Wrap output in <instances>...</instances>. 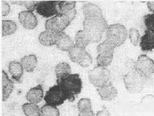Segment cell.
<instances>
[{
  "label": "cell",
  "mask_w": 154,
  "mask_h": 116,
  "mask_svg": "<svg viewBox=\"0 0 154 116\" xmlns=\"http://www.w3.org/2000/svg\"><path fill=\"white\" fill-rule=\"evenodd\" d=\"M86 52L87 51L84 48L75 44L69 51V56L72 62L79 63Z\"/></svg>",
  "instance_id": "obj_19"
},
{
  "label": "cell",
  "mask_w": 154,
  "mask_h": 116,
  "mask_svg": "<svg viewBox=\"0 0 154 116\" xmlns=\"http://www.w3.org/2000/svg\"><path fill=\"white\" fill-rule=\"evenodd\" d=\"M59 1L39 2L36 8L37 13L44 18H51L59 14L58 5Z\"/></svg>",
  "instance_id": "obj_9"
},
{
  "label": "cell",
  "mask_w": 154,
  "mask_h": 116,
  "mask_svg": "<svg viewBox=\"0 0 154 116\" xmlns=\"http://www.w3.org/2000/svg\"><path fill=\"white\" fill-rule=\"evenodd\" d=\"M97 91L101 99L105 101H111L118 95V90L110 82L101 88H97Z\"/></svg>",
  "instance_id": "obj_11"
},
{
  "label": "cell",
  "mask_w": 154,
  "mask_h": 116,
  "mask_svg": "<svg viewBox=\"0 0 154 116\" xmlns=\"http://www.w3.org/2000/svg\"><path fill=\"white\" fill-rule=\"evenodd\" d=\"M115 47L106 40L100 43L97 47L99 55L106 56H113Z\"/></svg>",
  "instance_id": "obj_20"
},
{
  "label": "cell",
  "mask_w": 154,
  "mask_h": 116,
  "mask_svg": "<svg viewBox=\"0 0 154 116\" xmlns=\"http://www.w3.org/2000/svg\"><path fill=\"white\" fill-rule=\"evenodd\" d=\"M134 69L148 78L154 74V61L147 55H140L135 62Z\"/></svg>",
  "instance_id": "obj_8"
},
{
  "label": "cell",
  "mask_w": 154,
  "mask_h": 116,
  "mask_svg": "<svg viewBox=\"0 0 154 116\" xmlns=\"http://www.w3.org/2000/svg\"><path fill=\"white\" fill-rule=\"evenodd\" d=\"M140 46L143 51L147 52L154 50V31H146L140 39Z\"/></svg>",
  "instance_id": "obj_12"
},
{
  "label": "cell",
  "mask_w": 154,
  "mask_h": 116,
  "mask_svg": "<svg viewBox=\"0 0 154 116\" xmlns=\"http://www.w3.org/2000/svg\"><path fill=\"white\" fill-rule=\"evenodd\" d=\"M10 6L9 4L4 1L2 2V16H7L9 12H10Z\"/></svg>",
  "instance_id": "obj_33"
},
{
  "label": "cell",
  "mask_w": 154,
  "mask_h": 116,
  "mask_svg": "<svg viewBox=\"0 0 154 116\" xmlns=\"http://www.w3.org/2000/svg\"><path fill=\"white\" fill-rule=\"evenodd\" d=\"M44 97V90L41 85H38L31 88L26 94V99L29 102L38 104L39 103Z\"/></svg>",
  "instance_id": "obj_15"
},
{
  "label": "cell",
  "mask_w": 154,
  "mask_h": 116,
  "mask_svg": "<svg viewBox=\"0 0 154 116\" xmlns=\"http://www.w3.org/2000/svg\"><path fill=\"white\" fill-rule=\"evenodd\" d=\"M112 59L113 56H106L98 54L96 57V62L98 66L106 67L111 64Z\"/></svg>",
  "instance_id": "obj_30"
},
{
  "label": "cell",
  "mask_w": 154,
  "mask_h": 116,
  "mask_svg": "<svg viewBox=\"0 0 154 116\" xmlns=\"http://www.w3.org/2000/svg\"><path fill=\"white\" fill-rule=\"evenodd\" d=\"M59 33H55L51 31L45 30L38 36L40 43L45 46H51L56 44Z\"/></svg>",
  "instance_id": "obj_14"
},
{
  "label": "cell",
  "mask_w": 154,
  "mask_h": 116,
  "mask_svg": "<svg viewBox=\"0 0 154 116\" xmlns=\"http://www.w3.org/2000/svg\"><path fill=\"white\" fill-rule=\"evenodd\" d=\"M70 23H71L64 14H60L55 15L47 20L45 24V30L55 33H61L63 32Z\"/></svg>",
  "instance_id": "obj_7"
},
{
  "label": "cell",
  "mask_w": 154,
  "mask_h": 116,
  "mask_svg": "<svg viewBox=\"0 0 154 116\" xmlns=\"http://www.w3.org/2000/svg\"><path fill=\"white\" fill-rule=\"evenodd\" d=\"M128 36V32L124 26L114 24L108 26L106 30V40L115 48L121 46Z\"/></svg>",
  "instance_id": "obj_4"
},
{
  "label": "cell",
  "mask_w": 154,
  "mask_h": 116,
  "mask_svg": "<svg viewBox=\"0 0 154 116\" xmlns=\"http://www.w3.org/2000/svg\"><path fill=\"white\" fill-rule=\"evenodd\" d=\"M44 100L46 104L57 107L63 104L66 100H68V96L61 87L57 84L46 92Z\"/></svg>",
  "instance_id": "obj_6"
},
{
  "label": "cell",
  "mask_w": 154,
  "mask_h": 116,
  "mask_svg": "<svg viewBox=\"0 0 154 116\" xmlns=\"http://www.w3.org/2000/svg\"><path fill=\"white\" fill-rule=\"evenodd\" d=\"M72 69L70 66L66 63L63 62L58 64L55 67V74L57 79L71 74Z\"/></svg>",
  "instance_id": "obj_22"
},
{
  "label": "cell",
  "mask_w": 154,
  "mask_h": 116,
  "mask_svg": "<svg viewBox=\"0 0 154 116\" xmlns=\"http://www.w3.org/2000/svg\"><path fill=\"white\" fill-rule=\"evenodd\" d=\"M76 2L75 1H62L58 5V9L60 14H65L75 8Z\"/></svg>",
  "instance_id": "obj_25"
},
{
  "label": "cell",
  "mask_w": 154,
  "mask_h": 116,
  "mask_svg": "<svg viewBox=\"0 0 154 116\" xmlns=\"http://www.w3.org/2000/svg\"><path fill=\"white\" fill-rule=\"evenodd\" d=\"M147 6L149 10L154 14V2L152 1L147 2Z\"/></svg>",
  "instance_id": "obj_37"
},
{
  "label": "cell",
  "mask_w": 154,
  "mask_h": 116,
  "mask_svg": "<svg viewBox=\"0 0 154 116\" xmlns=\"http://www.w3.org/2000/svg\"><path fill=\"white\" fill-rule=\"evenodd\" d=\"M128 36L131 43L135 46L139 44L140 40V34L139 31L136 28H131L129 30Z\"/></svg>",
  "instance_id": "obj_27"
},
{
  "label": "cell",
  "mask_w": 154,
  "mask_h": 116,
  "mask_svg": "<svg viewBox=\"0 0 154 116\" xmlns=\"http://www.w3.org/2000/svg\"><path fill=\"white\" fill-rule=\"evenodd\" d=\"M39 2L40 1H14L13 3L23 5L28 9V11L32 12L36 9L37 6Z\"/></svg>",
  "instance_id": "obj_28"
},
{
  "label": "cell",
  "mask_w": 154,
  "mask_h": 116,
  "mask_svg": "<svg viewBox=\"0 0 154 116\" xmlns=\"http://www.w3.org/2000/svg\"><path fill=\"white\" fill-rule=\"evenodd\" d=\"M8 69L13 78L17 82H20L24 72V69L21 64L16 61H11L9 64Z\"/></svg>",
  "instance_id": "obj_18"
},
{
  "label": "cell",
  "mask_w": 154,
  "mask_h": 116,
  "mask_svg": "<svg viewBox=\"0 0 154 116\" xmlns=\"http://www.w3.org/2000/svg\"><path fill=\"white\" fill-rule=\"evenodd\" d=\"M147 77L135 69L129 70L124 76V85L127 91L131 94L140 92L146 85Z\"/></svg>",
  "instance_id": "obj_3"
},
{
  "label": "cell",
  "mask_w": 154,
  "mask_h": 116,
  "mask_svg": "<svg viewBox=\"0 0 154 116\" xmlns=\"http://www.w3.org/2000/svg\"><path fill=\"white\" fill-rule=\"evenodd\" d=\"M91 44V42L83 30L79 31L75 35V44L78 45L84 49L86 46Z\"/></svg>",
  "instance_id": "obj_24"
},
{
  "label": "cell",
  "mask_w": 154,
  "mask_h": 116,
  "mask_svg": "<svg viewBox=\"0 0 154 116\" xmlns=\"http://www.w3.org/2000/svg\"><path fill=\"white\" fill-rule=\"evenodd\" d=\"M2 100L3 101H5L9 98V96L11 95L14 89V84L13 81L9 78L8 74L4 70L2 71Z\"/></svg>",
  "instance_id": "obj_16"
},
{
  "label": "cell",
  "mask_w": 154,
  "mask_h": 116,
  "mask_svg": "<svg viewBox=\"0 0 154 116\" xmlns=\"http://www.w3.org/2000/svg\"><path fill=\"white\" fill-rule=\"evenodd\" d=\"M64 14L66 17V18L68 19V20L70 23H72V21L73 20L74 18H75V16L76 15V9L75 8V9H72V10H71L69 12H67L65 14Z\"/></svg>",
  "instance_id": "obj_34"
},
{
  "label": "cell",
  "mask_w": 154,
  "mask_h": 116,
  "mask_svg": "<svg viewBox=\"0 0 154 116\" xmlns=\"http://www.w3.org/2000/svg\"><path fill=\"white\" fill-rule=\"evenodd\" d=\"M17 24L11 20H3L2 21V36H8L14 34L17 30Z\"/></svg>",
  "instance_id": "obj_23"
},
{
  "label": "cell",
  "mask_w": 154,
  "mask_h": 116,
  "mask_svg": "<svg viewBox=\"0 0 154 116\" xmlns=\"http://www.w3.org/2000/svg\"><path fill=\"white\" fill-rule=\"evenodd\" d=\"M42 116H59V110L51 105L45 104L41 109Z\"/></svg>",
  "instance_id": "obj_26"
},
{
  "label": "cell",
  "mask_w": 154,
  "mask_h": 116,
  "mask_svg": "<svg viewBox=\"0 0 154 116\" xmlns=\"http://www.w3.org/2000/svg\"><path fill=\"white\" fill-rule=\"evenodd\" d=\"M77 108L80 112L91 110L92 105L91 100L88 98H83L80 99L77 104Z\"/></svg>",
  "instance_id": "obj_29"
},
{
  "label": "cell",
  "mask_w": 154,
  "mask_h": 116,
  "mask_svg": "<svg viewBox=\"0 0 154 116\" xmlns=\"http://www.w3.org/2000/svg\"><path fill=\"white\" fill-rule=\"evenodd\" d=\"M96 116H110V114L106 109H103L99 111L96 114Z\"/></svg>",
  "instance_id": "obj_36"
},
{
  "label": "cell",
  "mask_w": 154,
  "mask_h": 116,
  "mask_svg": "<svg viewBox=\"0 0 154 116\" xmlns=\"http://www.w3.org/2000/svg\"><path fill=\"white\" fill-rule=\"evenodd\" d=\"M143 23L147 30L154 31V14H149L143 17Z\"/></svg>",
  "instance_id": "obj_31"
},
{
  "label": "cell",
  "mask_w": 154,
  "mask_h": 116,
  "mask_svg": "<svg viewBox=\"0 0 154 116\" xmlns=\"http://www.w3.org/2000/svg\"><path fill=\"white\" fill-rule=\"evenodd\" d=\"M23 111L26 116H41L40 108L36 104L29 102L23 104Z\"/></svg>",
  "instance_id": "obj_21"
},
{
  "label": "cell",
  "mask_w": 154,
  "mask_h": 116,
  "mask_svg": "<svg viewBox=\"0 0 154 116\" xmlns=\"http://www.w3.org/2000/svg\"><path fill=\"white\" fill-rule=\"evenodd\" d=\"M82 10L84 15V32L91 43H99L109 26L103 17L101 9L98 5L89 3L83 5Z\"/></svg>",
  "instance_id": "obj_1"
},
{
  "label": "cell",
  "mask_w": 154,
  "mask_h": 116,
  "mask_svg": "<svg viewBox=\"0 0 154 116\" xmlns=\"http://www.w3.org/2000/svg\"><path fill=\"white\" fill-rule=\"evenodd\" d=\"M88 79L94 86L101 88L110 82L111 72L107 67L97 65L88 72Z\"/></svg>",
  "instance_id": "obj_5"
},
{
  "label": "cell",
  "mask_w": 154,
  "mask_h": 116,
  "mask_svg": "<svg viewBox=\"0 0 154 116\" xmlns=\"http://www.w3.org/2000/svg\"><path fill=\"white\" fill-rule=\"evenodd\" d=\"M92 57L88 52H86L79 64L83 67H88L92 64Z\"/></svg>",
  "instance_id": "obj_32"
},
{
  "label": "cell",
  "mask_w": 154,
  "mask_h": 116,
  "mask_svg": "<svg viewBox=\"0 0 154 116\" xmlns=\"http://www.w3.org/2000/svg\"><path fill=\"white\" fill-rule=\"evenodd\" d=\"M23 69L27 72H32L37 64V58L34 54H29L24 56L21 60Z\"/></svg>",
  "instance_id": "obj_17"
},
{
  "label": "cell",
  "mask_w": 154,
  "mask_h": 116,
  "mask_svg": "<svg viewBox=\"0 0 154 116\" xmlns=\"http://www.w3.org/2000/svg\"><path fill=\"white\" fill-rule=\"evenodd\" d=\"M78 116H95L93 111L91 110L80 112Z\"/></svg>",
  "instance_id": "obj_35"
},
{
  "label": "cell",
  "mask_w": 154,
  "mask_h": 116,
  "mask_svg": "<svg viewBox=\"0 0 154 116\" xmlns=\"http://www.w3.org/2000/svg\"><path fill=\"white\" fill-rule=\"evenodd\" d=\"M57 83L68 96V100L73 102L82 89V81L78 74L67 75L57 79Z\"/></svg>",
  "instance_id": "obj_2"
},
{
  "label": "cell",
  "mask_w": 154,
  "mask_h": 116,
  "mask_svg": "<svg viewBox=\"0 0 154 116\" xmlns=\"http://www.w3.org/2000/svg\"><path fill=\"white\" fill-rule=\"evenodd\" d=\"M19 20L22 26L27 30H33L38 23L37 19L34 14L28 10L19 13Z\"/></svg>",
  "instance_id": "obj_10"
},
{
  "label": "cell",
  "mask_w": 154,
  "mask_h": 116,
  "mask_svg": "<svg viewBox=\"0 0 154 116\" xmlns=\"http://www.w3.org/2000/svg\"><path fill=\"white\" fill-rule=\"evenodd\" d=\"M55 45L62 51H69L75 44L69 35L64 32H61L59 34Z\"/></svg>",
  "instance_id": "obj_13"
}]
</instances>
